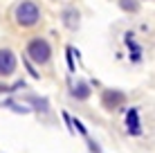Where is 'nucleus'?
<instances>
[{
	"instance_id": "nucleus-1",
	"label": "nucleus",
	"mask_w": 155,
	"mask_h": 153,
	"mask_svg": "<svg viewBox=\"0 0 155 153\" xmlns=\"http://www.w3.org/2000/svg\"><path fill=\"white\" fill-rule=\"evenodd\" d=\"M38 7H36L34 2H20L18 7H16V23L18 25H23V27H29V25H34L36 20H38Z\"/></svg>"
},
{
	"instance_id": "nucleus-6",
	"label": "nucleus",
	"mask_w": 155,
	"mask_h": 153,
	"mask_svg": "<svg viewBox=\"0 0 155 153\" xmlns=\"http://www.w3.org/2000/svg\"><path fill=\"white\" fill-rule=\"evenodd\" d=\"M72 95H74L77 99H88V97H90V88H88V83L77 81V86H72Z\"/></svg>"
},
{
	"instance_id": "nucleus-2",
	"label": "nucleus",
	"mask_w": 155,
	"mask_h": 153,
	"mask_svg": "<svg viewBox=\"0 0 155 153\" xmlns=\"http://www.w3.org/2000/svg\"><path fill=\"white\" fill-rule=\"evenodd\" d=\"M27 54H29V59L34 61V63H47V61H50L52 50H50V45H47V41L34 38L27 45Z\"/></svg>"
},
{
	"instance_id": "nucleus-5",
	"label": "nucleus",
	"mask_w": 155,
	"mask_h": 153,
	"mask_svg": "<svg viewBox=\"0 0 155 153\" xmlns=\"http://www.w3.org/2000/svg\"><path fill=\"white\" fill-rule=\"evenodd\" d=\"M121 101H126V95L124 92H119V90H106L104 92V106L106 108H117Z\"/></svg>"
},
{
	"instance_id": "nucleus-8",
	"label": "nucleus",
	"mask_w": 155,
	"mask_h": 153,
	"mask_svg": "<svg viewBox=\"0 0 155 153\" xmlns=\"http://www.w3.org/2000/svg\"><path fill=\"white\" fill-rule=\"evenodd\" d=\"M121 7L130 9V12H137V2H135V0H121Z\"/></svg>"
},
{
	"instance_id": "nucleus-7",
	"label": "nucleus",
	"mask_w": 155,
	"mask_h": 153,
	"mask_svg": "<svg viewBox=\"0 0 155 153\" xmlns=\"http://www.w3.org/2000/svg\"><path fill=\"white\" fill-rule=\"evenodd\" d=\"M65 23H68V27L77 29V25H79V14L74 12V9H68V12H65Z\"/></svg>"
},
{
	"instance_id": "nucleus-10",
	"label": "nucleus",
	"mask_w": 155,
	"mask_h": 153,
	"mask_svg": "<svg viewBox=\"0 0 155 153\" xmlns=\"http://www.w3.org/2000/svg\"><path fill=\"white\" fill-rule=\"evenodd\" d=\"M74 124H77V128H79V131H81V135H83V138H85V135H88V133H85V128H83V124H81V122H79V119H74Z\"/></svg>"
},
{
	"instance_id": "nucleus-3",
	"label": "nucleus",
	"mask_w": 155,
	"mask_h": 153,
	"mask_svg": "<svg viewBox=\"0 0 155 153\" xmlns=\"http://www.w3.org/2000/svg\"><path fill=\"white\" fill-rule=\"evenodd\" d=\"M16 70V56L12 50H0V75L9 77Z\"/></svg>"
},
{
	"instance_id": "nucleus-9",
	"label": "nucleus",
	"mask_w": 155,
	"mask_h": 153,
	"mask_svg": "<svg viewBox=\"0 0 155 153\" xmlns=\"http://www.w3.org/2000/svg\"><path fill=\"white\" fill-rule=\"evenodd\" d=\"M68 65H70V70H74V61H72V50H68Z\"/></svg>"
},
{
	"instance_id": "nucleus-4",
	"label": "nucleus",
	"mask_w": 155,
	"mask_h": 153,
	"mask_svg": "<svg viewBox=\"0 0 155 153\" xmlns=\"http://www.w3.org/2000/svg\"><path fill=\"white\" fill-rule=\"evenodd\" d=\"M126 128L130 135H140L142 133V126H140V113H137V108H130L126 115Z\"/></svg>"
}]
</instances>
